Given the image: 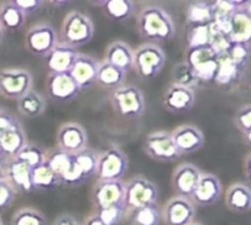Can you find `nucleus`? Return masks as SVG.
Returning a JSON list of instances; mask_svg holds the SVG:
<instances>
[{"label": "nucleus", "mask_w": 251, "mask_h": 225, "mask_svg": "<svg viewBox=\"0 0 251 225\" xmlns=\"http://www.w3.org/2000/svg\"><path fill=\"white\" fill-rule=\"evenodd\" d=\"M136 31L147 43L168 42L176 37V22L166 9L159 5L142 6L136 15Z\"/></svg>", "instance_id": "nucleus-1"}, {"label": "nucleus", "mask_w": 251, "mask_h": 225, "mask_svg": "<svg viewBox=\"0 0 251 225\" xmlns=\"http://www.w3.org/2000/svg\"><path fill=\"white\" fill-rule=\"evenodd\" d=\"M212 23L203 24V26H189L188 49L210 46L211 42H212Z\"/></svg>", "instance_id": "nucleus-38"}, {"label": "nucleus", "mask_w": 251, "mask_h": 225, "mask_svg": "<svg viewBox=\"0 0 251 225\" xmlns=\"http://www.w3.org/2000/svg\"><path fill=\"white\" fill-rule=\"evenodd\" d=\"M233 124L235 129L242 135V139L248 147L251 144V104L242 105L239 109L235 112L233 117Z\"/></svg>", "instance_id": "nucleus-37"}, {"label": "nucleus", "mask_w": 251, "mask_h": 225, "mask_svg": "<svg viewBox=\"0 0 251 225\" xmlns=\"http://www.w3.org/2000/svg\"><path fill=\"white\" fill-rule=\"evenodd\" d=\"M172 80H173L172 83L185 86V87L193 88V90L200 83L198 81V78H196L193 68L188 65L186 61L176 63L174 65L173 70H172Z\"/></svg>", "instance_id": "nucleus-40"}, {"label": "nucleus", "mask_w": 251, "mask_h": 225, "mask_svg": "<svg viewBox=\"0 0 251 225\" xmlns=\"http://www.w3.org/2000/svg\"><path fill=\"white\" fill-rule=\"evenodd\" d=\"M46 163L49 168L58 175L59 181L60 178L70 169L73 163V156L64 153L59 148H50L46 151Z\"/></svg>", "instance_id": "nucleus-36"}, {"label": "nucleus", "mask_w": 251, "mask_h": 225, "mask_svg": "<svg viewBox=\"0 0 251 225\" xmlns=\"http://www.w3.org/2000/svg\"><path fill=\"white\" fill-rule=\"evenodd\" d=\"M171 135L181 157L196 153L205 146V135L195 125H179L171 132Z\"/></svg>", "instance_id": "nucleus-18"}, {"label": "nucleus", "mask_w": 251, "mask_h": 225, "mask_svg": "<svg viewBox=\"0 0 251 225\" xmlns=\"http://www.w3.org/2000/svg\"><path fill=\"white\" fill-rule=\"evenodd\" d=\"M0 225H4V222H2L1 218H0Z\"/></svg>", "instance_id": "nucleus-52"}, {"label": "nucleus", "mask_w": 251, "mask_h": 225, "mask_svg": "<svg viewBox=\"0 0 251 225\" xmlns=\"http://www.w3.org/2000/svg\"><path fill=\"white\" fill-rule=\"evenodd\" d=\"M28 143L24 126L0 135V153L5 159L15 158L19 152Z\"/></svg>", "instance_id": "nucleus-30"}, {"label": "nucleus", "mask_w": 251, "mask_h": 225, "mask_svg": "<svg viewBox=\"0 0 251 225\" xmlns=\"http://www.w3.org/2000/svg\"><path fill=\"white\" fill-rule=\"evenodd\" d=\"M142 149L150 159L158 163H173L181 158L169 131L158 130L145 136Z\"/></svg>", "instance_id": "nucleus-8"}, {"label": "nucleus", "mask_w": 251, "mask_h": 225, "mask_svg": "<svg viewBox=\"0 0 251 225\" xmlns=\"http://www.w3.org/2000/svg\"><path fill=\"white\" fill-rule=\"evenodd\" d=\"M58 36L59 43L77 49L92 41L95 24L87 15L78 10H73L64 17Z\"/></svg>", "instance_id": "nucleus-2"}, {"label": "nucleus", "mask_w": 251, "mask_h": 225, "mask_svg": "<svg viewBox=\"0 0 251 225\" xmlns=\"http://www.w3.org/2000/svg\"><path fill=\"white\" fill-rule=\"evenodd\" d=\"M82 225H105V224L100 219V217H98L96 213L91 212L90 214L85 218Z\"/></svg>", "instance_id": "nucleus-47"}, {"label": "nucleus", "mask_w": 251, "mask_h": 225, "mask_svg": "<svg viewBox=\"0 0 251 225\" xmlns=\"http://www.w3.org/2000/svg\"><path fill=\"white\" fill-rule=\"evenodd\" d=\"M17 112L27 119H34L44 114L47 109V99L43 94L31 90L26 94L22 95L16 102Z\"/></svg>", "instance_id": "nucleus-28"}, {"label": "nucleus", "mask_w": 251, "mask_h": 225, "mask_svg": "<svg viewBox=\"0 0 251 225\" xmlns=\"http://www.w3.org/2000/svg\"><path fill=\"white\" fill-rule=\"evenodd\" d=\"M162 222L161 207L158 204L145 205L126 210L125 223L127 225H159Z\"/></svg>", "instance_id": "nucleus-31"}, {"label": "nucleus", "mask_w": 251, "mask_h": 225, "mask_svg": "<svg viewBox=\"0 0 251 225\" xmlns=\"http://www.w3.org/2000/svg\"><path fill=\"white\" fill-rule=\"evenodd\" d=\"M33 90V76L25 68H4L0 70V95L5 99L19 100Z\"/></svg>", "instance_id": "nucleus-10"}, {"label": "nucleus", "mask_w": 251, "mask_h": 225, "mask_svg": "<svg viewBox=\"0 0 251 225\" xmlns=\"http://www.w3.org/2000/svg\"><path fill=\"white\" fill-rule=\"evenodd\" d=\"M186 21L189 26H203L213 22L212 2L193 1L186 9Z\"/></svg>", "instance_id": "nucleus-33"}, {"label": "nucleus", "mask_w": 251, "mask_h": 225, "mask_svg": "<svg viewBox=\"0 0 251 225\" xmlns=\"http://www.w3.org/2000/svg\"><path fill=\"white\" fill-rule=\"evenodd\" d=\"M98 156L100 152L90 147L73 156V164L60 178V186L71 188L80 187L97 175Z\"/></svg>", "instance_id": "nucleus-4"}, {"label": "nucleus", "mask_w": 251, "mask_h": 225, "mask_svg": "<svg viewBox=\"0 0 251 225\" xmlns=\"http://www.w3.org/2000/svg\"><path fill=\"white\" fill-rule=\"evenodd\" d=\"M223 195V186L215 174L202 173L190 200L196 207H210L216 204Z\"/></svg>", "instance_id": "nucleus-17"}, {"label": "nucleus", "mask_w": 251, "mask_h": 225, "mask_svg": "<svg viewBox=\"0 0 251 225\" xmlns=\"http://www.w3.org/2000/svg\"><path fill=\"white\" fill-rule=\"evenodd\" d=\"M10 225H48V219L37 208L24 207L12 214Z\"/></svg>", "instance_id": "nucleus-35"}, {"label": "nucleus", "mask_w": 251, "mask_h": 225, "mask_svg": "<svg viewBox=\"0 0 251 225\" xmlns=\"http://www.w3.org/2000/svg\"><path fill=\"white\" fill-rule=\"evenodd\" d=\"M167 55L163 48L154 43H142L132 51V70L144 80H153L163 70Z\"/></svg>", "instance_id": "nucleus-3"}, {"label": "nucleus", "mask_w": 251, "mask_h": 225, "mask_svg": "<svg viewBox=\"0 0 251 225\" xmlns=\"http://www.w3.org/2000/svg\"><path fill=\"white\" fill-rule=\"evenodd\" d=\"M31 180L33 191H50L60 186L58 175L44 161L42 165L31 170Z\"/></svg>", "instance_id": "nucleus-32"}, {"label": "nucleus", "mask_w": 251, "mask_h": 225, "mask_svg": "<svg viewBox=\"0 0 251 225\" xmlns=\"http://www.w3.org/2000/svg\"><path fill=\"white\" fill-rule=\"evenodd\" d=\"M17 192L6 182V180L0 185V212H5L11 207L16 200Z\"/></svg>", "instance_id": "nucleus-44"}, {"label": "nucleus", "mask_w": 251, "mask_h": 225, "mask_svg": "<svg viewBox=\"0 0 251 225\" xmlns=\"http://www.w3.org/2000/svg\"><path fill=\"white\" fill-rule=\"evenodd\" d=\"M226 55L233 61L237 66L244 70L250 59V45L245 44L230 43L229 48L226 51Z\"/></svg>", "instance_id": "nucleus-42"}, {"label": "nucleus", "mask_w": 251, "mask_h": 225, "mask_svg": "<svg viewBox=\"0 0 251 225\" xmlns=\"http://www.w3.org/2000/svg\"><path fill=\"white\" fill-rule=\"evenodd\" d=\"M58 31L49 22L32 24L25 33V49L29 54L38 58H46L58 45Z\"/></svg>", "instance_id": "nucleus-7"}, {"label": "nucleus", "mask_w": 251, "mask_h": 225, "mask_svg": "<svg viewBox=\"0 0 251 225\" xmlns=\"http://www.w3.org/2000/svg\"><path fill=\"white\" fill-rule=\"evenodd\" d=\"M46 92L53 102L66 104L74 102L80 95L81 90L69 72L48 73Z\"/></svg>", "instance_id": "nucleus-15"}, {"label": "nucleus", "mask_w": 251, "mask_h": 225, "mask_svg": "<svg viewBox=\"0 0 251 225\" xmlns=\"http://www.w3.org/2000/svg\"><path fill=\"white\" fill-rule=\"evenodd\" d=\"M15 158L26 164L29 169H34L46 161V149L38 144L28 142Z\"/></svg>", "instance_id": "nucleus-39"}, {"label": "nucleus", "mask_w": 251, "mask_h": 225, "mask_svg": "<svg viewBox=\"0 0 251 225\" xmlns=\"http://www.w3.org/2000/svg\"><path fill=\"white\" fill-rule=\"evenodd\" d=\"M4 161H5V158L1 156V153H0V170L2 169V165H4Z\"/></svg>", "instance_id": "nucleus-49"}, {"label": "nucleus", "mask_w": 251, "mask_h": 225, "mask_svg": "<svg viewBox=\"0 0 251 225\" xmlns=\"http://www.w3.org/2000/svg\"><path fill=\"white\" fill-rule=\"evenodd\" d=\"M132 51L134 49L126 42L114 41L105 49L104 61L127 73L132 70Z\"/></svg>", "instance_id": "nucleus-26"}, {"label": "nucleus", "mask_w": 251, "mask_h": 225, "mask_svg": "<svg viewBox=\"0 0 251 225\" xmlns=\"http://www.w3.org/2000/svg\"><path fill=\"white\" fill-rule=\"evenodd\" d=\"M78 51L65 44L58 43V45L46 56V68L48 73L70 72L76 60Z\"/></svg>", "instance_id": "nucleus-24"}, {"label": "nucleus", "mask_w": 251, "mask_h": 225, "mask_svg": "<svg viewBox=\"0 0 251 225\" xmlns=\"http://www.w3.org/2000/svg\"><path fill=\"white\" fill-rule=\"evenodd\" d=\"M88 147V136L85 127L78 122H64L56 132V148L75 156Z\"/></svg>", "instance_id": "nucleus-14"}, {"label": "nucleus", "mask_w": 251, "mask_h": 225, "mask_svg": "<svg viewBox=\"0 0 251 225\" xmlns=\"http://www.w3.org/2000/svg\"><path fill=\"white\" fill-rule=\"evenodd\" d=\"M98 66H100V61L95 56L83 53L77 54L75 63L69 73L77 83L81 92L90 88L91 86L96 85Z\"/></svg>", "instance_id": "nucleus-22"}, {"label": "nucleus", "mask_w": 251, "mask_h": 225, "mask_svg": "<svg viewBox=\"0 0 251 225\" xmlns=\"http://www.w3.org/2000/svg\"><path fill=\"white\" fill-rule=\"evenodd\" d=\"M195 90L193 88L176 85V83H169L167 86L163 93V99H162L164 109L176 115L190 112L195 105Z\"/></svg>", "instance_id": "nucleus-16"}, {"label": "nucleus", "mask_w": 251, "mask_h": 225, "mask_svg": "<svg viewBox=\"0 0 251 225\" xmlns=\"http://www.w3.org/2000/svg\"><path fill=\"white\" fill-rule=\"evenodd\" d=\"M129 170V158L117 144H110L98 156V180H123Z\"/></svg>", "instance_id": "nucleus-9"}, {"label": "nucleus", "mask_w": 251, "mask_h": 225, "mask_svg": "<svg viewBox=\"0 0 251 225\" xmlns=\"http://www.w3.org/2000/svg\"><path fill=\"white\" fill-rule=\"evenodd\" d=\"M90 196L93 210L124 205V180H98L97 179L91 190Z\"/></svg>", "instance_id": "nucleus-11"}, {"label": "nucleus", "mask_w": 251, "mask_h": 225, "mask_svg": "<svg viewBox=\"0 0 251 225\" xmlns=\"http://www.w3.org/2000/svg\"><path fill=\"white\" fill-rule=\"evenodd\" d=\"M225 203L234 214H247L251 209V190L245 182H234L226 190Z\"/></svg>", "instance_id": "nucleus-23"}, {"label": "nucleus", "mask_w": 251, "mask_h": 225, "mask_svg": "<svg viewBox=\"0 0 251 225\" xmlns=\"http://www.w3.org/2000/svg\"><path fill=\"white\" fill-rule=\"evenodd\" d=\"M190 225H203V224H201V223H198V222H194V223H191Z\"/></svg>", "instance_id": "nucleus-51"}, {"label": "nucleus", "mask_w": 251, "mask_h": 225, "mask_svg": "<svg viewBox=\"0 0 251 225\" xmlns=\"http://www.w3.org/2000/svg\"><path fill=\"white\" fill-rule=\"evenodd\" d=\"M26 15L14 1H4L0 4V26L5 32L21 31L26 24Z\"/></svg>", "instance_id": "nucleus-29"}, {"label": "nucleus", "mask_w": 251, "mask_h": 225, "mask_svg": "<svg viewBox=\"0 0 251 225\" xmlns=\"http://www.w3.org/2000/svg\"><path fill=\"white\" fill-rule=\"evenodd\" d=\"M162 220L166 225H190L195 222L196 205L183 196H173L161 208Z\"/></svg>", "instance_id": "nucleus-13"}, {"label": "nucleus", "mask_w": 251, "mask_h": 225, "mask_svg": "<svg viewBox=\"0 0 251 225\" xmlns=\"http://www.w3.org/2000/svg\"><path fill=\"white\" fill-rule=\"evenodd\" d=\"M102 10V14L113 22H126L136 12V5L131 0H104L91 2Z\"/></svg>", "instance_id": "nucleus-25"}, {"label": "nucleus", "mask_w": 251, "mask_h": 225, "mask_svg": "<svg viewBox=\"0 0 251 225\" xmlns=\"http://www.w3.org/2000/svg\"><path fill=\"white\" fill-rule=\"evenodd\" d=\"M21 126L22 124L15 117L14 114L0 108V135L14 131Z\"/></svg>", "instance_id": "nucleus-43"}, {"label": "nucleus", "mask_w": 251, "mask_h": 225, "mask_svg": "<svg viewBox=\"0 0 251 225\" xmlns=\"http://www.w3.org/2000/svg\"><path fill=\"white\" fill-rule=\"evenodd\" d=\"M186 63L193 68L199 82L215 80L218 68V55L211 46L188 49Z\"/></svg>", "instance_id": "nucleus-12"}, {"label": "nucleus", "mask_w": 251, "mask_h": 225, "mask_svg": "<svg viewBox=\"0 0 251 225\" xmlns=\"http://www.w3.org/2000/svg\"><path fill=\"white\" fill-rule=\"evenodd\" d=\"M201 174V169L193 163H180L176 165L171 180L174 192L178 196L190 198L200 180Z\"/></svg>", "instance_id": "nucleus-19"}, {"label": "nucleus", "mask_w": 251, "mask_h": 225, "mask_svg": "<svg viewBox=\"0 0 251 225\" xmlns=\"http://www.w3.org/2000/svg\"><path fill=\"white\" fill-rule=\"evenodd\" d=\"M110 104L115 112L125 119H139L146 112V99L137 86L123 85L109 95Z\"/></svg>", "instance_id": "nucleus-5"}, {"label": "nucleus", "mask_w": 251, "mask_h": 225, "mask_svg": "<svg viewBox=\"0 0 251 225\" xmlns=\"http://www.w3.org/2000/svg\"><path fill=\"white\" fill-rule=\"evenodd\" d=\"M31 170L26 164L16 158L5 159L2 165V174L6 182L17 193H29L33 191L31 180Z\"/></svg>", "instance_id": "nucleus-20"}, {"label": "nucleus", "mask_w": 251, "mask_h": 225, "mask_svg": "<svg viewBox=\"0 0 251 225\" xmlns=\"http://www.w3.org/2000/svg\"><path fill=\"white\" fill-rule=\"evenodd\" d=\"M251 5L244 1L230 17V32L228 39L230 43L250 45L251 41Z\"/></svg>", "instance_id": "nucleus-21"}, {"label": "nucleus", "mask_w": 251, "mask_h": 225, "mask_svg": "<svg viewBox=\"0 0 251 225\" xmlns=\"http://www.w3.org/2000/svg\"><path fill=\"white\" fill-rule=\"evenodd\" d=\"M14 2L26 16L28 14H33V12L38 11L44 5V1H42V0H16Z\"/></svg>", "instance_id": "nucleus-45"}, {"label": "nucleus", "mask_w": 251, "mask_h": 225, "mask_svg": "<svg viewBox=\"0 0 251 225\" xmlns=\"http://www.w3.org/2000/svg\"><path fill=\"white\" fill-rule=\"evenodd\" d=\"M4 36H5V31L2 29V27L0 26V44H1L2 41H4Z\"/></svg>", "instance_id": "nucleus-48"}, {"label": "nucleus", "mask_w": 251, "mask_h": 225, "mask_svg": "<svg viewBox=\"0 0 251 225\" xmlns=\"http://www.w3.org/2000/svg\"><path fill=\"white\" fill-rule=\"evenodd\" d=\"M5 181V178H4V174H2V171L0 170V185H1L2 182Z\"/></svg>", "instance_id": "nucleus-50"}, {"label": "nucleus", "mask_w": 251, "mask_h": 225, "mask_svg": "<svg viewBox=\"0 0 251 225\" xmlns=\"http://www.w3.org/2000/svg\"><path fill=\"white\" fill-rule=\"evenodd\" d=\"M240 70H243V68L235 65L226 54L218 55V68L215 76V81L220 86L232 85L239 78Z\"/></svg>", "instance_id": "nucleus-34"}, {"label": "nucleus", "mask_w": 251, "mask_h": 225, "mask_svg": "<svg viewBox=\"0 0 251 225\" xmlns=\"http://www.w3.org/2000/svg\"><path fill=\"white\" fill-rule=\"evenodd\" d=\"M125 183L124 205L126 210L136 209L145 205L157 204L158 202V187L153 181L144 175H135Z\"/></svg>", "instance_id": "nucleus-6"}, {"label": "nucleus", "mask_w": 251, "mask_h": 225, "mask_svg": "<svg viewBox=\"0 0 251 225\" xmlns=\"http://www.w3.org/2000/svg\"><path fill=\"white\" fill-rule=\"evenodd\" d=\"M53 225H80L77 219L74 215L69 214V213H63V214L58 215L56 219L54 220Z\"/></svg>", "instance_id": "nucleus-46"}, {"label": "nucleus", "mask_w": 251, "mask_h": 225, "mask_svg": "<svg viewBox=\"0 0 251 225\" xmlns=\"http://www.w3.org/2000/svg\"><path fill=\"white\" fill-rule=\"evenodd\" d=\"M92 212L96 213L105 225H120L125 222L126 208L124 205H115V207L92 210Z\"/></svg>", "instance_id": "nucleus-41"}, {"label": "nucleus", "mask_w": 251, "mask_h": 225, "mask_svg": "<svg viewBox=\"0 0 251 225\" xmlns=\"http://www.w3.org/2000/svg\"><path fill=\"white\" fill-rule=\"evenodd\" d=\"M125 80H126V72L125 71L105 63L104 60L100 61L96 85L100 86L103 90L113 92L114 90L125 85Z\"/></svg>", "instance_id": "nucleus-27"}]
</instances>
